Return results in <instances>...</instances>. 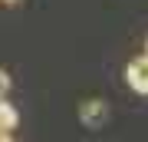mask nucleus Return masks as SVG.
Listing matches in <instances>:
<instances>
[{"instance_id": "nucleus-1", "label": "nucleus", "mask_w": 148, "mask_h": 142, "mask_svg": "<svg viewBox=\"0 0 148 142\" xmlns=\"http://www.w3.org/2000/svg\"><path fill=\"white\" fill-rule=\"evenodd\" d=\"M125 79H128V86H132L135 93L148 96V56L132 60V63L125 66Z\"/></svg>"}, {"instance_id": "nucleus-2", "label": "nucleus", "mask_w": 148, "mask_h": 142, "mask_svg": "<svg viewBox=\"0 0 148 142\" xmlns=\"http://www.w3.org/2000/svg\"><path fill=\"white\" fill-rule=\"evenodd\" d=\"M79 119H82L89 129H99L102 122L109 119V106L102 103V99H89V103L79 106Z\"/></svg>"}, {"instance_id": "nucleus-3", "label": "nucleus", "mask_w": 148, "mask_h": 142, "mask_svg": "<svg viewBox=\"0 0 148 142\" xmlns=\"http://www.w3.org/2000/svg\"><path fill=\"white\" fill-rule=\"evenodd\" d=\"M16 122H20V112H16L10 103L0 99V139H10V132L16 129Z\"/></svg>"}, {"instance_id": "nucleus-4", "label": "nucleus", "mask_w": 148, "mask_h": 142, "mask_svg": "<svg viewBox=\"0 0 148 142\" xmlns=\"http://www.w3.org/2000/svg\"><path fill=\"white\" fill-rule=\"evenodd\" d=\"M7 93H10V76L0 69V99H7Z\"/></svg>"}, {"instance_id": "nucleus-5", "label": "nucleus", "mask_w": 148, "mask_h": 142, "mask_svg": "<svg viewBox=\"0 0 148 142\" xmlns=\"http://www.w3.org/2000/svg\"><path fill=\"white\" fill-rule=\"evenodd\" d=\"M0 3H7V7H13V3H20V0H0Z\"/></svg>"}, {"instance_id": "nucleus-6", "label": "nucleus", "mask_w": 148, "mask_h": 142, "mask_svg": "<svg viewBox=\"0 0 148 142\" xmlns=\"http://www.w3.org/2000/svg\"><path fill=\"white\" fill-rule=\"evenodd\" d=\"M145 50H148V46H145ZM145 56H148V53H145Z\"/></svg>"}]
</instances>
